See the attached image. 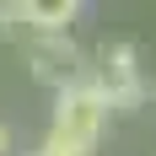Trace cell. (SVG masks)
<instances>
[{
	"mask_svg": "<svg viewBox=\"0 0 156 156\" xmlns=\"http://www.w3.org/2000/svg\"><path fill=\"white\" fill-rule=\"evenodd\" d=\"M108 113H113V102L102 97V86L92 76L81 81V86L54 92V119H48V135H43L38 151L43 156H92Z\"/></svg>",
	"mask_w": 156,
	"mask_h": 156,
	"instance_id": "1",
	"label": "cell"
},
{
	"mask_svg": "<svg viewBox=\"0 0 156 156\" xmlns=\"http://www.w3.org/2000/svg\"><path fill=\"white\" fill-rule=\"evenodd\" d=\"M27 65H32V81H43L54 92L65 86H81V81L92 76V65L70 43V32H32L27 38Z\"/></svg>",
	"mask_w": 156,
	"mask_h": 156,
	"instance_id": "2",
	"label": "cell"
},
{
	"mask_svg": "<svg viewBox=\"0 0 156 156\" xmlns=\"http://www.w3.org/2000/svg\"><path fill=\"white\" fill-rule=\"evenodd\" d=\"M92 81L102 86V97L113 102V113H129L145 102V76H140V54L135 43H102L92 65Z\"/></svg>",
	"mask_w": 156,
	"mask_h": 156,
	"instance_id": "3",
	"label": "cell"
},
{
	"mask_svg": "<svg viewBox=\"0 0 156 156\" xmlns=\"http://www.w3.org/2000/svg\"><path fill=\"white\" fill-rule=\"evenodd\" d=\"M32 32H70V22L81 16V0H16Z\"/></svg>",
	"mask_w": 156,
	"mask_h": 156,
	"instance_id": "4",
	"label": "cell"
},
{
	"mask_svg": "<svg viewBox=\"0 0 156 156\" xmlns=\"http://www.w3.org/2000/svg\"><path fill=\"white\" fill-rule=\"evenodd\" d=\"M22 32H32L27 16H22V5L16 0H0V38H22Z\"/></svg>",
	"mask_w": 156,
	"mask_h": 156,
	"instance_id": "5",
	"label": "cell"
},
{
	"mask_svg": "<svg viewBox=\"0 0 156 156\" xmlns=\"http://www.w3.org/2000/svg\"><path fill=\"white\" fill-rule=\"evenodd\" d=\"M5 151H11V129L0 124V156H5Z\"/></svg>",
	"mask_w": 156,
	"mask_h": 156,
	"instance_id": "6",
	"label": "cell"
},
{
	"mask_svg": "<svg viewBox=\"0 0 156 156\" xmlns=\"http://www.w3.org/2000/svg\"><path fill=\"white\" fill-rule=\"evenodd\" d=\"M27 156H43V151H27Z\"/></svg>",
	"mask_w": 156,
	"mask_h": 156,
	"instance_id": "7",
	"label": "cell"
}]
</instances>
